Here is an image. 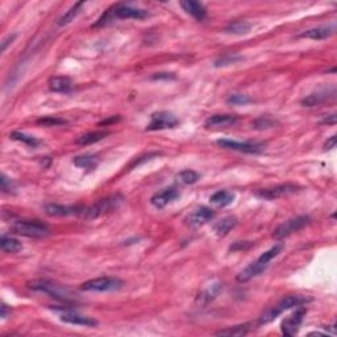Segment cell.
Instances as JSON below:
<instances>
[{
    "label": "cell",
    "mask_w": 337,
    "mask_h": 337,
    "mask_svg": "<svg viewBox=\"0 0 337 337\" xmlns=\"http://www.w3.org/2000/svg\"><path fill=\"white\" fill-rule=\"evenodd\" d=\"M336 32L334 24H327V25L312 28V29L305 30L298 35V39H310V40H325L328 37L333 36Z\"/></svg>",
    "instance_id": "obj_16"
},
{
    "label": "cell",
    "mask_w": 337,
    "mask_h": 337,
    "mask_svg": "<svg viewBox=\"0 0 337 337\" xmlns=\"http://www.w3.org/2000/svg\"><path fill=\"white\" fill-rule=\"evenodd\" d=\"M11 188H13L12 182H11V179H8L6 175L3 174L2 175V190L6 192V191H8V190H11Z\"/></svg>",
    "instance_id": "obj_38"
},
{
    "label": "cell",
    "mask_w": 337,
    "mask_h": 337,
    "mask_svg": "<svg viewBox=\"0 0 337 337\" xmlns=\"http://www.w3.org/2000/svg\"><path fill=\"white\" fill-rule=\"evenodd\" d=\"M336 120H337V116H336V114H332V115H325L324 117H323V120H321V123L323 124H332V125H333V124H336Z\"/></svg>",
    "instance_id": "obj_39"
},
{
    "label": "cell",
    "mask_w": 337,
    "mask_h": 337,
    "mask_svg": "<svg viewBox=\"0 0 337 337\" xmlns=\"http://www.w3.org/2000/svg\"><path fill=\"white\" fill-rule=\"evenodd\" d=\"M49 88L54 92H69L73 88L72 79L68 77H53L48 82Z\"/></svg>",
    "instance_id": "obj_21"
},
{
    "label": "cell",
    "mask_w": 337,
    "mask_h": 337,
    "mask_svg": "<svg viewBox=\"0 0 337 337\" xmlns=\"http://www.w3.org/2000/svg\"><path fill=\"white\" fill-rule=\"evenodd\" d=\"M13 39H15V35H13V36H10V37H8V39L3 40V42H2V52H4V50H6V49H7V45L10 44V42H8V41L12 42Z\"/></svg>",
    "instance_id": "obj_42"
},
{
    "label": "cell",
    "mask_w": 337,
    "mask_h": 337,
    "mask_svg": "<svg viewBox=\"0 0 337 337\" xmlns=\"http://www.w3.org/2000/svg\"><path fill=\"white\" fill-rule=\"evenodd\" d=\"M216 144L220 148L229 150H236L240 153H247V154H259L265 150V144L262 143H253V141H245V143H240V141H234V140L229 139H221L217 140Z\"/></svg>",
    "instance_id": "obj_8"
},
{
    "label": "cell",
    "mask_w": 337,
    "mask_h": 337,
    "mask_svg": "<svg viewBox=\"0 0 337 337\" xmlns=\"http://www.w3.org/2000/svg\"><path fill=\"white\" fill-rule=\"evenodd\" d=\"M182 8L188 13V15H191L195 20H198V21H201V20L206 17V11L205 6L199 2H192V0H186V2H181Z\"/></svg>",
    "instance_id": "obj_19"
},
{
    "label": "cell",
    "mask_w": 337,
    "mask_h": 337,
    "mask_svg": "<svg viewBox=\"0 0 337 337\" xmlns=\"http://www.w3.org/2000/svg\"><path fill=\"white\" fill-rule=\"evenodd\" d=\"M215 217V211L211 210L208 207H199L188 215L186 221L188 225L192 227H199V225H205V224L210 223Z\"/></svg>",
    "instance_id": "obj_15"
},
{
    "label": "cell",
    "mask_w": 337,
    "mask_h": 337,
    "mask_svg": "<svg viewBox=\"0 0 337 337\" xmlns=\"http://www.w3.org/2000/svg\"><path fill=\"white\" fill-rule=\"evenodd\" d=\"M13 233L20 236L32 237V239H42L50 233L48 224L40 220H17L12 224Z\"/></svg>",
    "instance_id": "obj_4"
},
{
    "label": "cell",
    "mask_w": 337,
    "mask_h": 337,
    "mask_svg": "<svg viewBox=\"0 0 337 337\" xmlns=\"http://www.w3.org/2000/svg\"><path fill=\"white\" fill-rule=\"evenodd\" d=\"M282 244H277V245H274L273 248H270L267 252L262 253L254 262H252L249 266H247V267L237 276V282L245 283L248 282V281H250V279L258 277L259 274H262V273L269 267L272 259L276 258L279 253L282 252Z\"/></svg>",
    "instance_id": "obj_1"
},
{
    "label": "cell",
    "mask_w": 337,
    "mask_h": 337,
    "mask_svg": "<svg viewBox=\"0 0 337 337\" xmlns=\"http://www.w3.org/2000/svg\"><path fill=\"white\" fill-rule=\"evenodd\" d=\"M61 320L69 323V324L82 325V327H95V325H97V321L95 319L77 314V312H63L61 315Z\"/></svg>",
    "instance_id": "obj_17"
},
{
    "label": "cell",
    "mask_w": 337,
    "mask_h": 337,
    "mask_svg": "<svg viewBox=\"0 0 337 337\" xmlns=\"http://www.w3.org/2000/svg\"><path fill=\"white\" fill-rule=\"evenodd\" d=\"M177 181L181 185H192L199 181V174L194 170H183L177 175Z\"/></svg>",
    "instance_id": "obj_30"
},
{
    "label": "cell",
    "mask_w": 337,
    "mask_h": 337,
    "mask_svg": "<svg viewBox=\"0 0 337 337\" xmlns=\"http://www.w3.org/2000/svg\"><path fill=\"white\" fill-rule=\"evenodd\" d=\"M277 121H274L270 117H259L257 119L254 123H253V128H256V129H267V128H273V126L276 125Z\"/></svg>",
    "instance_id": "obj_34"
},
{
    "label": "cell",
    "mask_w": 337,
    "mask_h": 337,
    "mask_svg": "<svg viewBox=\"0 0 337 337\" xmlns=\"http://www.w3.org/2000/svg\"><path fill=\"white\" fill-rule=\"evenodd\" d=\"M108 134H110V132H107V130H94V132L84 133V134H82V136L77 139V144L83 146L91 145V144L99 143L100 140L106 139Z\"/></svg>",
    "instance_id": "obj_22"
},
{
    "label": "cell",
    "mask_w": 337,
    "mask_h": 337,
    "mask_svg": "<svg viewBox=\"0 0 337 337\" xmlns=\"http://www.w3.org/2000/svg\"><path fill=\"white\" fill-rule=\"evenodd\" d=\"M123 285L124 282L119 278H114V277H100V278L91 279V281L82 283L81 290L94 292H108L120 290L121 287H123Z\"/></svg>",
    "instance_id": "obj_6"
},
{
    "label": "cell",
    "mask_w": 337,
    "mask_h": 337,
    "mask_svg": "<svg viewBox=\"0 0 337 337\" xmlns=\"http://www.w3.org/2000/svg\"><path fill=\"white\" fill-rule=\"evenodd\" d=\"M7 315H8V307L7 305H2V318L6 319Z\"/></svg>",
    "instance_id": "obj_43"
},
{
    "label": "cell",
    "mask_w": 337,
    "mask_h": 337,
    "mask_svg": "<svg viewBox=\"0 0 337 337\" xmlns=\"http://www.w3.org/2000/svg\"><path fill=\"white\" fill-rule=\"evenodd\" d=\"M253 247L252 241H237L232 247L229 248L230 250H248L249 248Z\"/></svg>",
    "instance_id": "obj_37"
},
{
    "label": "cell",
    "mask_w": 337,
    "mask_h": 337,
    "mask_svg": "<svg viewBox=\"0 0 337 337\" xmlns=\"http://www.w3.org/2000/svg\"><path fill=\"white\" fill-rule=\"evenodd\" d=\"M220 289H221L220 283H215V285L211 286V287L207 290V291L203 292V295H201V298H205L206 301L212 300V299H214L215 296H216V295H217V292L220 291Z\"/></svg>",
    "instance_id": "obj_36"
},
{
    "label": "cell",
    "mask_w": 337,
    "mask_h": 337,
    "mask_svg": "<svg viewBox=\"0 0 337 337\" xmlns=\"http://www.w3.org/2000/svg\"><path fill=\"white\" fill-rule=\"evenodd\" d=\"M334 95H336V90H334V87H332L331 91L327 90L324 92H316V94L308 95L307 97L301 100V104L306 107H315V106H319V104L327 102L328 99H333Z\"/></svg>",
    "instance_id": "obj_18"
},
{
    "label": "cell",
    "mask_w": 337,
    "mask_h": 337,
    "mask_svg": "<svg viewBox=\"0 0 337 337\" xmlns=\"http://www.w3.org/2000/svg\"><path fill=\"white\" fill-rule=\"evenodd\" d=\"M252 29V24L247 23V21H233V23L228 24L224 28V32L229 33V35H237V36H243L247 35Z\"/></svg>",
    "instance_id": "obj_25"
},
{
    "label": "cell",
    "mask_w": 337,
    "mask_h": 337,
    "mask_svg": "<svg viewBox=\"0 0 337 337\" xmlns=\"http://www.w3.org/2000/svg\"><path fill=\"white\" fill-rule=\"evenodd\" d=\"M83 6H84L83 2H78V3H75L74 6L70 7V10L66 11V12L63 13L61 17H59L58 25L63 26V25H68L69 23H72L73 20L78 16V13L81 12L82 7H83Z\"/></svg>",
    "instance_id": "obj_28"
},
{
    "label": "cell",
    "mask_w": 337,
    "mask_h": 337,
    "mask_svg": "<svg viewBox=\"0 0 337 337\" xmlns=\"http://www.w3.org/2000/svg\"><path fill=\"white\" fill-rule=\"evenodd\" d=\"M149 16V12L146 10H141V8H134L132 6H126V4H116L115 7H112L111 10H108L107 12L103 13V16L97 20V23L94 24L95 26H103L106 24H108L110 21L115 19H120V20H129V19H136L141 20L145 19V17Z\"/></svg>",
    "instance_id": "obj_2"
},
{
    "label": "cell",
    "mask_w": 337,
    "mask_h": 337,
    "mask_svg": "<svg viewBox=\"0 0 337 337\" xmlns=\"http://www.w3.org/2000/svg\"><path fill=\"white\" fill-rule=\"evenodd\" d=\"M123 200L124 198L121 195H111V196L96 201L94 206L86 208L83 216H86L87 219H95V217H99L102 215L108 214V212H112L123 203Z\"/></svg>",
    "instance_id": "obj_5"
},
{
    "label": "cell",
    "mask_w": 337,
    "mask_h": 337,
    "mask_svg": "<svg viewBox=\"0 0 337 337\" xmlns=\"http://www.w3.org/2000/svg\"><path fill=\"white\" fill-rule=\"evenodd\" d=\"M301 303H303V299H301L299 295H289V296L283 298L281 301H278L272 310L266 311L265 314L259 318L258 323L259 324H267V323H270V321L274 320L277 316L282 314L283 311H287V310L295 307V306H300Z\"/></svg>",
    "instance_id": "obj_7"
},
{
    "label": "cell",
    "mask_w": 337,
    "mask_h": 337,
    "mask_svg": "<svg viewBox=\"0 0 337 337\" xmlns=\"http://www.w3.org/2000/svg\"><path fill=\"white\" fill-rule=\"evenodd\" d=\"M28 287L33 291H39L44 292V294L49 295L54 299H58L62 301H73L74 300V296L69 289L63 287V286H59L54 282H50L48 279H35V281H30L28 283Z\"/></svg>",
    "instance_id": "obj_3"
},
{
    "label": "cell",
    "mask_w": 337,
    "mask_h": 337,
    "mask_svg": "<svg viewBox=\"0 0 337 337\" xmlns=\"http://www.w3.org/2000/svg\"><path fill=\"white\" fill-rule=\"evenodd\" d=\"M306 308L300 307L298 308L294 314H291L290 316L285 319L282 321V333L286 334V336H294L296 332L299 331V327H300L301 321L305 319L306 316Z\"/></svg>",
    "instance_id": "obj_12"
},
{
    "label": "cell",
    "mask_w": 337,
    "mask_h": 337,
    "mask_svg": "<svg viewBox=\"0 0 337 337\" xmlns=\"http://www.w3.org/2000/svg\"><path fill=\"white\" fill-rule=\"evenodd\" d=\"M237 225V219L234 216H227L221 219L219 223H216L215 225V233L217 234L219 237H224L227 236L229 233L230 230L233 229L234 227Z\"/></svg>",
    "instance_id": "obj_24"
},
{
    "label": "cell",
    "mask_w": 337,
    "mask_h": 337,
    "mask_svg": "<svg viewBox=\"0 0 337 337\" xmlns=\"http://www.w3.org/2000/svg\"><path fill=\"white\" fill-rule=\"evenodd\" d=\"M86 208L83 206H62L57 203H49L45 206V212L49 216H72V215H83Z\"/></svg>",
    "instance_id": "obj_13"
},
{
    "label": "cell",
    "mask_w": 337,
    "mask_h": 337,
    "mask_svg": "<svg viewBox=\"0 0 337 337\" xmlns=\"http://www.w3.org/2000/svg\"><path fill=\"white\" fill-rule=\"evenodd\" d=\"M237 120H239V117L236 115H214V116L208 117L205 125L206 128H211V126H229L236 124Z\"/></svg>",
    "instance_id": "obj_20"
},
{
    "label": "cell",
    "mask_w": 337,
    "mask_h": 337,
    "mask_svg": "<svg viewBox=\"0 0 337 337\" xmlns=\"http://www.w3.org/2000/svg\"><path fill=\"white\" fill-rule=\"evenodd\" d=\"M179 120L174 114L167 111H159L152 115L150 123L146 126V130H162L172 129L178 125Z\"/></svg>",
    "instance_id": "obj_9"
},
{
    "label": "cell",
    "mask_w": 337,
    "mask_h": 337,
    "mask_svg": "<svg viewBox=\"0 0 337 337\" xmlns=\"http://www.w3.org/2000/svg\"><path fill=\"white\" fill-rule=\"evenodd\" d=\"M298 186L291 185V183H286V185H278L274 187L269 188H261L256 192V195L261 199H266V200H274V199L282 198L285 195L292 194V192L298 191Z\"/></svg>",
    "instance_id": "obj_11"
},
{
    "label": "cell",
    "mask_w": 337,
    "mask_h": 337,
    "mask_svg": "<svg viewBox=\"0 0 337 337\" xmlns=\"http://www.w3.org/2000/svg\"><path fill=\"white\" fill-rule=\"evenodd\" d=\"M249 332V325L240 324L233 325V327H228L225 329H220L216 332V336H228V337H241L248 334Z\"/></svg>",
    "instance_id": "obj_26"
},
{
    "label": "cell",
    "mask_w": 337,
    "mask_h": 337,
    "mask_svg": "<svg viewBox=\"0 0 337 337\" xmlns=\"http://www.w3.org/2000/svg\"><path fill=\"white\" fill-rule=\"evenodd\" d=\"M210 200L211 203L216 205L217 207H227V206L233 203L234 194L228 191V190H220V191L215 192L214 195H211Z\"/></svg>",
    "instance_id": "obj_23"
},
{
    "label": "cell",
    "mask_w": 337,
    "mask_h": 337,
    "mask_svg": "<svg viewBox=\"0 0 337 337\" xmlns=\"http://www.w3.org/2000/svg\"><path fill=\"white\" fill-rule=\"evenodd\" d=\"M175 77L172 74V73H159L157 75H153V79H174Z\"/></svg>",
    "instance_id": "obj_40"
},
{
    "label": "cell",
    "mask_w": 337,
    "mask_h": 337,
    "mask_svg": "<svg viewBox=\"0 0 337 337\" xmlns=\"http://www.w3.org/2000/svg\"><path fill=\"white\" fill-rule=\"evenodd\" d=\"M336 140H337L336 136L329 137V139H328L324 144L325 149H333V148H336Z\"/></svg>",
    "instance_id": "obj_41"
},
{
    "label": "cell",
    "mask_w": 337,
    "mask_h": 337,
    "mask_svg": "<svg viewBox=\"0 0 337 337\" xmlns=\"http://www.w3.org/2000/svg\"><path fill=\"white\" fill-rule=\"evenodd\" d=\"M11 139L13 140H17V141H21V143L26 144V145L32 146V148H36L37 145H39V141H37L35 137L29 136V134H25V133H21V132H12L11 133Z\"/></svg>",
    "instance_id": "obj_32"
},
{
    "label": "cell",
    "mask_w": 337,
    "mask_h": 337,
    "mask_svg": "<svg viewBox=\"0 0 337 337\" xmlns=\"http://www.w3.org/2000/svg\"><path fill=\"white\" fill-rule=\"evenodd\" d=\"M177 198H179L178 190L175 187H167L153 195L150 198V203L156 208H163L170 205L172 201H174Z\"/></svg>",
    "instance_id": "obj_14"
},
{
    "label": "cell",
    "mask_w": 337,
    "mask_h": 337,
    "mask_svg": "<svg viewBox=\"0 0 337 337\" xmlns=\"http://www.w3.org/2000/svg\"><path fill=\"white\" fill-rule=\"evenodd\" d=\"M252 97L244 94H233L227 99V103L232 104V106H245V104L252 103Z\"/></svg>",
    "instance_id": "obj_33"
},
{
    "label": "cell",
    "mask_w": 337,
    "mask_h": 337,
    "mask_svg": "<svg viewBox=\"0 0 337 337\" xmlns=\"http://www.w3.org/2000/svg\"><path fill=\"white\" fill-rule=\"evenodd\" d=\"M243 59H244L243 55L227 54V55H223V57H220L219 59H216L214 65L216 66V68H221V66L233 65V63H237V62L243 61Z\"/></svg>",
    "instance_id": "obj_31"
},
{
    "label": "cell",
    "mask_w": 337,
    "mask_h": 337,
    "mask_svg": "<svg viewBox=\"0 0 337 337\" xmlns=\"http://www.w3.org/2000/svg\"><path fill=\"white\" fill-rule=\"evenodd\" d=\"M66 121L62 120V119H58V117L55 116H45L37 120V124L40 125H45V126H57V125H62V124H65Z\"/></svg>",
    "instance_id": "obj_35"
},
{
    "label": "cell",
    "mask_w": 337,
    "mask_h": 337,
    "mask_svg": "<svg viewBox=\"0 0 337 337\" xmlns=\"http://www.w3.org/2000/svg\"><path fill=\"white\" fill-rule=\"evenodd\" d=\"M75 166H78L81 168H95L99 163V159L95 156H90V154H84V156H78L73 159Z\"/></svg>",
    "instance_id": "obj_29"
},
{
    "label": "cell",
    "mask_w": 337,
    "mask_h": 337,
    "mask_svg": "<svg viewBox=\"0 0 337 337\" xmlns=\"http://www.w3.org/2000/svg\"><path fill=\"white\" fill-rule=\"evenodd\" d=\"M0 247H2V250L6 253H17L23 249L21 243L10 236H2V239H0Z\"/></svg>",
    "instance_id": "obj_27"
},
{
    "label": "cell",
    "mask_w": 337,
    "mask_h": 337,
    "mask_svg": "<svg viewBox=\"0 0 337 337\" xmlns=\"http://www.w3.org/2000/svg\"><path fill=\"white\" fill-rule=\"evenodd\" d=\"M308 223H310V217L308 216H298L294 217V219H290V220L281 224L278 228H276L273 237L277 239V240H282V239L290 236L294 232H298L301 228H305Z\"/></svg>",
    "instance_id": "obj_10"
}]
</instances>
